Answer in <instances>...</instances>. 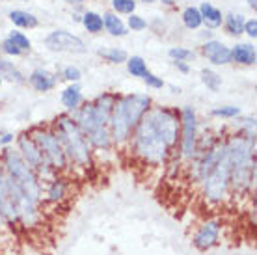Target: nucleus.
Here are the masks:
<instances>
[{
    "label": "nucleus",
    "mask_w": 257,
    "mask_h": 255,
    "mask_svg": "<svg viewBox=\"0 0 257 255\" xmlns=\"http://www.w3.org/2000/svg\"><path fill=\"white\" fill-rule=\"evenodd\" d=\"M153 106V101L148 93H128V95L117 97L112 115L108 121L110 138L114 146H123L131 140L133 131L140 119L146 115L149 108Z\"/></svg>",
    "instance_id": "obj_1"
},
{
    "label": "nucleus",
    "mask_w": 257,
    "mask_h": 255,
    "mask_svg": "<svg viewBox=\"0 0 257 255\" xmlns=\"http://www.w3.org/2000/svg\"><path fill=\"white\" fill-rule=\"evenodd\" d=\"M51 131L58 138L69 166L80 170H88L93 166V149L90 147L82 131L77 127V123L73 121L71 114H60L52 123Z\"/></svg>",
    "instance_id": "obj_2"
},
{
    "label": "nucleus",
    "mask_w": 257,
    "mask_h": 255,
    "mask_svg": "<svg viewBox=\"0 0 257 255\" xmlns=\"http://www.w3.org/2000/svg\"><path fill=\"white\" fill-rule=\"evenodd\" d=\"M131 151L148 166H162L172 157V149L155 131L148 117L144 115L131 136Z\"/></svg>",
    "instance_id": "obj_3"
},
{
    "label": "nucleus",
    "mask_w": 257,
    "mask_h": 255,
    "mask_svg": "<svg viewBox=\"0 0 257 255\" xmlns=\"http://www.w3.org/2000/svg\"><path fill=\"white\" fill-rule=\"evenodd\" d=\"M0 164L6 173L8 179H12L15 185L19 186L26 198L34 203H43V183L39 181L32 168L26 164L17 149L13 147H4L0 153Z\"/></svg>",
    "instance_id": "obj_4"
},
{
    "label": "nucleus",
    "mask_w": 257,
    "mask_h": 255,
    "mask_svg": "<svg viewBox=\"0 0 257 255\" xmlns=\"http://www.w3.org/2000/svg\"><path fill=\"white\" fill-rule=\"evenodd\" d=\"M229 173H231V162L227 159V153L220 159V162L212 168L209 175L201 179V196L203 201L211 207L225 205L231 199V185H229Z\"/></svg>",
    "instance_id": "obj_5"
},
{
    "label": "nucleus",
    "mask_w": 257,
    "mask_h": 255,
    "mask_svg": "<svg viewBox=\"0 0 257 255\" xmlns=\"http://www.w3.org/2000/svg\"><path fill=\"white\" fill-rule=\"evenodd\" d=\"M28 133H30V136L34 138V142L38 144L39 151L43 155L45 162L54 170V172L58 173V175L69 168L64 149H62L58 138L54 136V133H52L51 129L34 127L32 131H28Z\"/></svg>",
    "instance_id": "obj_6"
},
{
    "label": "nucleus",
    "mask_w": 257,
    "mask_h": 255,
    "mask_svg": "<svg viewBox=\"0 0 257 255\" xmlns=\"http://www.w3.org/2000/svg\"><path fill=\"white\" fill-rule=\"evenodd\" d=\"M17 151H19V155L23 157V160H25L26 164L36 172V175L39 177L41 183H49L51 179H54L58 175V173L54 172V170L45 162L43 155L39 151L38 144L34 142V138L30 136L28 131H25V133H21L19 136H17Z\"/></svg>",
    "instance_id": "obj_7"
},
{
    "label": "nucleus",
    "mask_w": 257,
    "mask_h": 255,
    "mask_svg": "<svg viewBox=\"0 0 257 255\" xmlns=\"http://www.w3.org/2000/svg\"><path fill=\"white\" fill-rule=\"evenodd\" d=\"M179 153L181 159L194 160L196 157V149H198V115L192 106H183L179 112Z\"/></svg>",
    "instance_id": "obj_8"
},
{
    "label": "nucleus",
    "mask_w": 257,
    "mask_h": 255,
    "mask_svg": "<svg viewBox=\"0 0 257 255\" xmlns=\"http://www.w3.org/2000/svg\"><path fill=\"white\" fill-rule=\"evenodd\" d=\"M222 229H224V222L218 216L205 218L203 222L199 223L192 235V246L198 251L205 253L211 251L212 248H216L222 238Z\"/></svg>",
    "instance_id": "obj_9"
},
{
    "label": "nucleus",
    "mask_w": 257,
    "mask_h": 255,
    "mask_svg": "<svg viewBox=\"0 0 257 255\" xmlns=\"http://www.w3.org/2000/svg\"><path fill=\"white\" fill-rule=\"evenodd\" d=\"M45 47L54 52H75V54H84L86 45L80 38L65 30H54L45 38Z\"/></svg>",
    "instance_id": "obj_10"
},
{
    "label": "nucleus",
    "mask_w": 257,
    "mask_h": 255,
    "mask_svg": "<svg viewBox=\"0 0 257 255\" xmlns=\"http://www.w3.org/2000/svg\"><path fill=\"white\" fill-rule=\"evenodd\" d=\"M71 117H73V121L77 123V127L82 131L84 136H88V134L93 133V131L99 127H106V125H103V123L99 121V117H97L91 102L80 104L75 112H71Z\"/></svg>",
    "instance_id": "obj_11"
},
{
    "label": "nucleus",
    "mask_w": 257,
    "mask_h": 255,
    "mask_svg": "<svg viewBox=\"0 0 257 255\" xmlns=\"http://www.w3.org/2000/svg\"><path fill=\"white\" fill-rule=\"evenodd\" d=\"M69 196V183L67 179L56 175L43 186V201L49 205H60L64 203Z\"/></svg>",
    "instance_id": "obj_12"
},
{
    "label": "nucleus",
    "mask_w": 257,
    "mask_h": 255,
    "mask_svg": "<svg viewBox=\"0 0 257 255\" xmlns=\"http://www.w3.org/2000/svg\"><path fill=\"white\" fill-rule=\"evenodd\" d=\"M201 52H203V56H205L212 65H227L233 62L231 49L225 47L222 41H216V39H211V41L203 43Z\"/></svg>",
    "instance_id": "obj_13"
},
{
    "label": "nucleus",
    "mask_w": 257,
    "mask_h": 255,
    "mask_svg": "<svg viewBox=\"0 0 257 255\" xmlns=\"http://www.w3.org/2000/svg\"><path fill=\"white\" fill-rule=\"evenodd\" d=\"M28 84L39 93H45V91H51V89L56 88L58 77L47 69H34L28 77Z\"/></svg>",
    "instance_id": "obj_14"
},
{
    "label": "nucleus",
    "mask_w": 257,
    "mask_h": 255,
    "mask_svg": "<svg viewBox=\"0 0 257 255\" xmlns=\"http://www.w3.org/2000/svg\"><path fill=\"white\" fill-rule=\"evenodd\" d=\"M116 101H117L116 93H103V95H99L95 101L91 102L97 117H99V121L103 123V125H108L110 115H112V110H114Z\"/></svg>",
    "instance_id": "obj_15"
},
{
    "label": "nucleus",
    "mask_w": 257,
    "mask_h": 255,
    "mask_svg": "<svg viewBox=\"0 0 257 255\" xmlns=\"http://www.w3.org/2000/svg\"><path fill=\"white\" fill-rule=\"evenodd\" d=\"M86 140H88V144H90V147L93 151H110V149L114 147L112 138H110L108 127L95 129L93 133H90L86 136Z\"/></svg>",
    "instance_id": "obj_16"
},
{
    "label": "nucleus",
    "mask_w": 257,
    "mask_h": 255,
    "mask_svg": "<svg viewBox=\"0 0 257 255\" xmlns=\"http://www.w3.org/2000/svg\"><path fill=\"white\" fill-rule=\"evenodd\" d=\"M60 99H62V104L65 106L67 112H75V110L82 104V89H80L78 82L69 84V86L62 91Z\"/></svg>",
    "instance_id": "obj_17"
},
{
    "label": "nucleus",
    "mask_w": 257,
    "mask_h": 255,
    "mask_svg": "<svg viewBox=\"0 0 257 255\" xmlns=\"http://www.w3.org/2000/svg\"><path fill=\"white\" fill-rule=\"evenodd\" d=\"M231 58L235 64L240 65H253L257 60L255 54V47L248 43H238L231 49Z\"/></svg>",
    "instance_id": "obj_18"
},
{
    "label": "nucleus",
    "mask_w": 257,
    "mask_h": 255,
    "mask_svg": "<svg viewBox=\"0 0 257 255\" xmlns=\"http://www.w3.org/2000/svg\"><path fill=\"white\" fill-rule=\"evenodd\" d=\"M199 13H201V21H203L209 28H218V26H222V21H224L222 12H220L218 8L212 6V4L203 2L201 8H199Z\"/></svg>",
    "instance_id": "obj_19"
},
{
    "label": "nucleus",
    "mask_w": 257,
    "mask_h": 255,
    "mask_svg": "<svg viewBox=\"0 0 257 255\" xmlns=\"http://www.w3.org/2000/svg\"><path fill=\"white\" fill-rule=\"evenodd\" d=\"M0 78H2V80L6 78V80L15 82V84L26 82V77L13 65V62H10V60H6V58H2V56H0Z\"/></svg>",
    "instance_id": "obj_20"
},
{
    "label": "nucleus",
    "mask_w": 257,
    "mask_h": 255,
    "mask_svg": "<svg viewBox=\"0 0 257 255\" xmlns=\"http://www.w3.org/2000/svg\"><path fill=\"white\" fill-rule=\"evenodd\" d=\"M10 21L19 28H36L38 26V17L23 10H13L10 12Z\"/></svg>",
    "instance_id": "obj_21"
},
{
    "label": "nucleus",
    "mask_w": 257,
    "mask_h": 255,
    "mask_svg": "<svg viewBox=\"0 0 257 255\" xmlns=\"http://www.w3.org/2000/svg\"><path fill=\"white\" fill-rule=\"evenodd\" d=\"M103 25L106 28V32H110L112 36H117V38H123L127 36V26L123 25V21L114 15V13H106L103 17Z\"/></svg>",
    "instance_id": "obj_22"
},
{
    "label": "nucleus",
    "mask_w": 257,
    "mask_h": 255,
    "mask_svg": "<svg viewBox=\"0 0 257 255\" xmlns=\"http://www.w3.org/2000/svg\"><path fill=\"white\" fill-rule=\"evenodd\" d=\"M97 54L106 60L108 64H123V62H127L128 54L123 49H117V47H104V49H99Z\"/></svg>",
    "instance_id": "obj_23"
},
{
    "label": "nucleus",
    "mask_w": 257,
    "mask_h": 255,
    "mask_svg": "<svg viewBox=\"0 0 257 255\" xmlns=\"http://www.w3.org/2000/svg\"><path fill=\"white\" fill-rule=\"evenodd\" d=\"M82 25L86 26V30L90 34H97V32H101L104 28L103 25V17L99 15V13L95 12H88V13H84V17H82Z\"/></svg>",
    "instance_id": "obj_24"
},
{
    "label": "nucleus",
    "mask_w": 257,
    "mask_h": 255,
    "mask_svg": "<svg viewBox=\"0 0 257 255\" xmlns=\"http://www.w3.org/2000/svg\"><path fill=\"white\" fill-rule=\"evenodd\" d=\"M127 71H128V75L142 78L149 69H148V65H146V60L142 56H131V58H127Z\"/></svg>",
    "instance_id": "obj_25"
},
{
    "label": "nucleus",
    "mask_w": 257,
    "mask_h": 255,
    "mask_svg": "<svg viewBox=\"0 0 257 255\" xmlns=\"http://www.w3.org/2000/svg\"><path fill=\"white\" fill-rule=\"evenodd\" d=\"M183 23L187 28L190 30H196L199 26L203 25V21H201V13H199L198 8H187L185 12H183Z\"/></svg>",
    "instance_id": "obj_26"
},
{
    "label": "nucleus",
    "mask_w": 257,
    "mask_h": 255,
    "mask_svg": "<svg viewBox=\"0 0 257 255\" xmlns=\"http://www.w3.org/2000/svg\"><path fill=\"white\" fill-rule=\"evenodd\" d=\"M225 30L227 34H231V36H238V34L244 32V19H242V15H227L225 17Z\"/></svg>",
    "instance_id": "obj_27"
},
{
    "label": "nucleus",
    "mask_w": 257,
    "mask_h": 255,
    "mask_svg": "<svg viewBox=\"0 0 257 255\" xmlns=\"http://www.w3.org/2000/svg\"><path fill=\"white\" fill-rule=\"evenodd\" d=\"M168 56L172 58L174 62H192L194 58H196V52L190 51V49H185V47H172L170 51H168Z\"/></svg>",
    "instance_id": "obj_28"
},
{
    "label": "nucleus",
    "mask_w": 257,
    "mask_h": 255,
    "mask_svg": "<svg viewBox=\"0 0 257 255\" xmlns=\"http://www.w3.org/2000/svg\"><path fill=\"white\" fill-rule=\"evenodd\" d=\"M201 82L205 84L207 89L218 91L220 86H222V77H220L218 73H214L212 69H203L201 71Z\"/></svg>",
    "instance_id": "obj_29"
},
{
    "label": "nucleus",
    "mask_w": 257,
    "mask_h": 255,
    "mask_svg": "<svg viewBox=\"0 0 257 255\" xmlns=\"http://www.w3.org/2000/svg\"><path fill=\"white\" fill-rule=\"evenodd\" d=\"M214 117H222V119H235L240 115V108L238 106H231V104H227V106H216V108H212L211 112Z\"/></svg>",
    "instance_id": "obj_30"
},
{
    "label": "nucleus",
    "mask_w": 257,
    "mask_h": 255,
    "mask_svg": "<svg viewBox=\"0 0 257 255\" xmlns=\"http://www.w3.org/2000/svg\"><path fill=\"white\" fill-rule=\"evenodd\" d=\"M8 39L12 41L17 49H21V51L25 52V51H30L32 49V43H30V39L26 38L25 34H21V32H12L10 36H8Z\"/></svg>",
    "instance_id": "obj_31"
},
{
    "label": "nucleus",
    "mask_w": 257,
    "mask_h": 255,
    "mask_svg": "<svg viewBox=\"0 0 257 255\" xmlns=\"http://www.w3.org/2000/svg\"><path fill=\"white\" fill-rule=\"evenodd\" d=\"M112 6H114V10L117 13H128V15H133L136 2L135 0H112Z\"/></svg>",
    "instance_id": "obj_32"
},
{
    "label": "nucleus",
    "mask_w": 257,
    "mask_h": 255,
    "mask_svg": "<svg viewBox=\"0 0 257 255\" xmlns=\"http://www.w3.org/2000/svg\"><path fill=\"white\" fill-rule=\"evenodd\" d=\"M62 77H64L67 82L75 84L82 78V71L78 69V67H75V65H67L64 69V73H62Z\"/></svg>",
    "instance_id": "obj_33"
},
{
    "label": "nucleus",
    "mask_w": 257,
    "mask_h": 255,
    "mask_svg": "<svg viewBox=\"0 0 257 255\" xmlns=\"http://www.w3.org/2000/svg\"><path fill=\"white\" fill-rule=\"evenodd\" d=\"M144 82L148 84V88H153V89H162L164 86H166V82L162 80L161 77H157V75H153L151 71H148L146 75H144Z\"/></svg>",
    "instance_id": "obj_34"
},
{
    "label": "nucleus",
    "mask_w": 257,
    "mask_h": 255,
    "mask_svg": "<svg viewBox=\"0 0 257 255\" xmlns=\"http://www.w3.org/2000/svg\"><path fill=\"white\" fill-rule=\"evenodd\" d=\"M0 51L4 52L6 56H21V54H23V51H21V49H17V47H15V45H13L8 38L0 43Z\"/></svg>",
    "instance_id": "obj_35"
},
{
    "label": "nucleus",
    "mask_w": 257,
    "mask_h": 255,
    "mask_svg": "<svg viewBox=\"0 0 257 255\" xmlns=\"http://www.w3.org/2000/svg\"><path fill=\"white\" fill-rule=\"evenodd\" d=\"M146 26H148V23L142 19L140 15H135V13H133V15L128 17V28H131L133 32H140Z\"/></svg>",
    "instance_id": "obj_36"
},
{
    "label": "nucleus",
    "mask_w": 257,
    "mask_h": 255,
    "mask_svg": "<svg viewBox=\"0 0 257 255\" xmlns=\"http://www.w3.org/2000/svg\"><path fill=\"white\" fill-rule=\"evenodd\" d=\"M244 32L250 36L251 39L257 38V21L255 19H250V21H244Z\"/></svg>",
    "instance_id": "obj_37"
},
{
    "label": "nucleus",
    "mask_w": 257,
    "mask_h": 255,
    "mask_svg": "<svg viewBox=\"0 0 257 255\" xmlns=\"http://www.w3.org/2000/svg\"><path fill=\"white\" fill-rule=\"evenodd\" d=\"M13 138H15V136H13L12 133H4L2 136H0V146L8 147V146H10V144L13 142Z\"/></svg>",
    "instance_id": "obj_38"
},
{
    "label": "nucleus",
    "mask_w": 257,
    "mask_h": 255,
    "mask_svg": "<svg viewBox=\"0 0 257 255\" xmlns=\"http://www.w3.org/2000/svg\"><path fill=\"white\" fill-rule=\"evenodd\" d=\"M174 65L183 73V75H188V73H190V65L185 64V62H174Z\"/></svg>",
    "instance_id": "obj_39"
},
{
    "label": "nucleus",
    "mask_w": 257,
    "mask_h": 255,
    "mask_svg": "<svg viewBox=\"0 0 257 255\" xmlns=\"http://www.w3.org/2000/svg\"><path fill=\"white\" fill-rule=\"evenodd\" d=\"M162 4H166V6H174V4H177V0H161Z\"/></svg>",
    "instance_id": "obj_40"
},
{
    "label": "nucleus",
    "mask_w": 257,
    "mask_h": 255,
    "mask_svg": "<svg viewBox=\"0 0 257 255\" xmlns=\"http://www.w3.org/2000/svg\"><path fill=\"white\" fill-rule=\"evenodd\" d=\"M170 89H172V93H181L179 86H172V84H170Z\"/></svg>",
    "instance_id": "obj_41"
},
{
    "label": "nucleus",
    "mask_w": 257,
    "mask_h": 255,
    "mask_svg": "<svg viewBox=\"0 0 257 255\" xmlns=\"http://www.w3.org/2000/svg\"><path fill=\"white\" fill-rule=\"evenodd\" d=\"M248 4H250V6L253 8V10H255V6H257V4H255V0H248Z\"/></svg>",
    "instance_id": "obj_42"
},
{
    "label": "nucleus",
    "mask_w": 257,
    "mask_h": 255,
    "mask_svg": "<svg viewBox=\"0 0 257 255\" xmlns=\"http://www.w3.org/2000/svg\"><path fill=\"white\" fill-rule=\"evenodd\" d=\"M65 2H71V4H80L82 0H65Z\"/></svg>",
    "instance_id": "obj_43"
},
{
    "label": "nucleus",
    "mask_w": 257,
    "mask_h": 255,
    "mask_svg": "<svg viewBox=\"0 0 257 255\" xmlns=\"http://www.w3.org/2000/svg\"><path fill=\"white\" fill-rule=\"evenodd\" d=\"M142 2H146V4H151V2H155V0H142Z\"/></svg>",
    "instance_id": "obj_44"
},
{
    "label": "nucleus",
    "mask_w": 257,
    "mask_h": 255,
    "mask_svg": "<svg viewBox=\"0 0 257 255\" xmlns=\"http://www.w3.org/2000/svg\"><path fill=\"white\" fill-rule=\"evenodd\" d=\"M0 172H4V170H2V164H0Z\"/></svg>",
    "instance_id": "obj_45"
},
{
    "label": "nucleus",
    "mask_w": 257,
    "mask_h": 255,
    "mask_svg": "<svg viewBox=\"0 0 257 255\" xmlns=\"http://www.w3.org/2000/svg\"><path fill=\"white\" fill-rule=\"evenodd\" d=\"M0 86H2V78H0Z\"/></svg>",
    "instance_id": "obj_46"
}]
</instances>
